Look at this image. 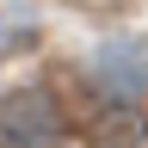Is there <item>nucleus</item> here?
Here are the masks:
<instances>
[{
  "instance_id": "obj_1",
  "label": "nucleus",
  "mask_w": 148,
  "mask_h": 148,
  "mask_svg": "<svg viewBox=\"0 0 148 148\" xmlns=\"http://www.w3.org/2000/svg\"><path fill=\"white\" fill-rule=\"evenodd\" d=\"M68 117L43 86H12L0 99V148H62Z\"/></svg>"
},
{
  "instance_id": "obj_3",
  "label": "nucleus",
  "mask_w": 148,
  "mask_h": 148,
  "mask_svg": "<svg viewBox=\"0 0 148 148\" xmlns=\"http://www.w3.org/2000/svg\"><path fill=\"white\" fill-rule=\"evenodd\" d=\"M92 148H148V117L136 105H111L92 123Z\"/></svg>"
},
{
  "instance_id": "obj_2",
  "label": "nucleus",
  "mask_w": 148,
  "mask_h": 148,
  "mask_svg": "<svg viewBox=\"0 0 148 148\" xmlns=\"http://www.w3.org/2000/svg\"><path fill=\"white\" fill-rule=\"evenodd\" d=\"M92 86L111 105H142L148 99V43L142 37H111L92 56Z\"/></svg>"
}]
</instances>
